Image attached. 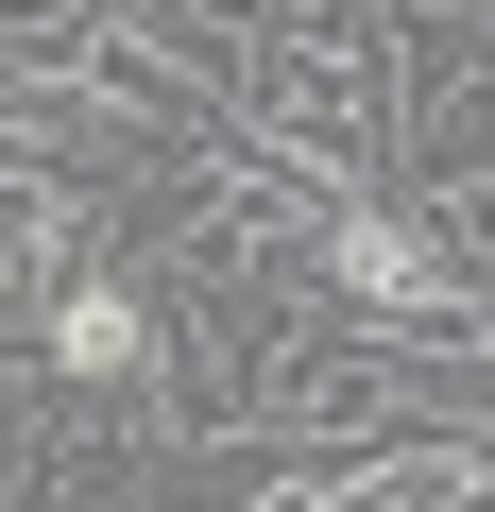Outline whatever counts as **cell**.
<instances>
[{
	"instance_id": "1",
	"label": "cell",
	"mask_w": 495,
	"mask_h": 512,
	"mask_svg": "<svg viewBox=\"0 0 495 512\" xmlns=\"http://www.w3.org/2000/svg\"><path fill=\"white\" fill-rule=\"evenodd\" d=\"M35 376L52 393H171V308L137 256H69L35 291Z\"/></svg>"
},
{
	"instance_id": "2",
	"label": "cell",
	"mask_w": 495,
	"mask_h": 512,
	"mask_svg": "<svg viewBox=\"0 0 495 512\" xmlns=\"http://www.w3.org/2000/svg\"><path fill=\"white\" fill-rule=\"evenodd\" d=\"M69 256H103V205L69 171H35V154H0V308H35Z\"/></svg>"
},
{
	"instance_id": "3",
	"label": "cell",
	"mask_w": 495,
	"mask_h": 512,
	"mask_svg": "<svg viewBox=\"0 0 495 512\" xmlns=\"http://www.w3.org/2000/svg\"><path fill=\"white\" fill-rule=\"evenodd\" d=\"M188 512H257V495H188Z\"/></svg>"
}]
</instances>
